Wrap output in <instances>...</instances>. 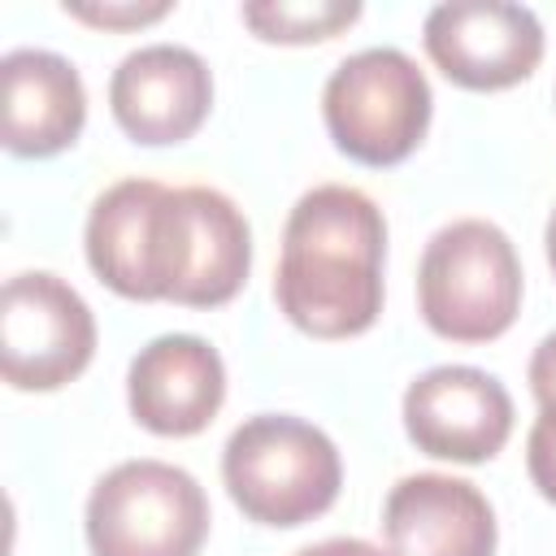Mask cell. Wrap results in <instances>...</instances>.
Wrapping results in <instances>:
<instances>
[{
  "instance_id": "277c9868",
  "label": "cell",
  "mask_w": 556,
  "mask_h": 556,
  "mask_svg": "<svg viewBox=\"0 0 556 556\" xmlns=\"http://www.w3.org/2000/svg\"><path fill=\"white\" fill-rule=\"evenodd\" d=\"M430 83L400 48H361L343 56L321 87V117L339 152L361 165L404 161L430 126Z\"/></svg>"
},
{
  "instance_id": "52a82bcc",
  "label": "cell",
  "mask_w": 556,
  "mask_h": 556,
  "mask_svg": "<svg viewBox=\"0 0 556 556\" xmlns=\"http://www.w3.org/2000/svg\"><path fill=\"white\" fill-rule=\"evenodd\" d=\"M96 317L56 274H13L0 295V369L17 391H56L87 369Z\"/></svg>"
},
{
  "instance_id": "6da1fadb",
  "label": "cell",
  "mask_w": 556,
  "mask_h": 556,
  "mask_svg": "<svg viewBox=\"0 0 556 556\" xmlns=\"http://www.w3.org/2000/svg\"><path fill=\"white\" fill-rule=\"evenodd\" d=\"M387 222L382 208L343 182L304 191L282 230L274 274L278 308L313 339H348L382 313Z\"/></svg>"
},
{
  "instance_id": "9a60e30c",
  "label": "cell",
  "mask_w": 556,
  "mask_h": 556,
  "mask_svg": "<svg viewBox=\"0 0 556 556\" xmlns=\"http://www.w3.org/2000/svg\"><path fill=\"white\" fill-rule=\"evenodd\" d=\"M361 17L356 0H252L243 22L269 43H313L348 30Z\"/></svg>"
},
{
  "instance_id": "2e32d148",
  "label": "cell",
  "mask_w": 556,
  "mask_h": 556,
  "mask_svg": "<svg viewBox=\"0 0 556 556\" xmlns=\"http://www.w3.org/2000/svg\"><path fill=\"white\" fill-rule=\"evenodd\" d=\"M526 469L539 495L556 504V404H539V417L526 434Z\"/></svg>"
},
{
  "instance_id": "30bf717a",
  "label": "cell",
  "mask_w": 556,
  "mask_h": 556,
  "mask_svg": "<svg viewBox=\"0 0 556 556\" xmlns=\"http://www.w3.org/2000/svg\"><path fill=\"white\" fill-rule=\"evenodd\" d=\"M109 104L135 143H182L208 117L213 74L182 43H143L117 61Z\"/></svg>"
},
{
  "instance_id": "4fadbf2b",
  "label": "cell",
  "mask_w": 556,
  "mask_h": 556,
  "mask_svg": "<svg viewBox=\"0 0 556 556\" xmlns=\"http://www.w3.org/2000/svg\"><path fill=\"white\" fill-rule=\"evenodd\" d=\"M4 148L17 156H52L70 148L87 122L78 70L48 48H13L0 61Z\"/></svg>"
},
{
  "instance_id": "8992f818",
  "label": "cell",
  "mask_w": 556,
  "mask_h": 556,
  "mask_svg": "<svg viewBox=\"0 0 556 556\" xmlns=\"http://www.w3.org/2000/svg\"><path fill=\"white\" fill-rule=\"evenodd\" d=\"M182 195L156 178H122L87 213V261L126 300H169L178 274Z\"/></svg>"
},
{
  "instance_id": "5bb4252c",
  "label": "cell",
  "mask_w": 556,
  "mask_h": 556,
  "mask_svg": "<svg viewBox=\"0 0 556 556\" xmlns=\"http://www.w3.org/2000/svg\"><path fill=\"white\" fill-rule=\"evenodd\" d=\"M182 191V235H178V278L169 300L187 308H217L239 295L252 269V230L239 204L213 187Z\"/></svg>"
},
{
  "instance_id": "3957f363",
  "label": "cell",
  "mask_w": 556,
  "mask_h": 556,
  "mask_svg": "<svg viewBox=\"0 0 556 556\" xmlns=\"http://www.w3.org/2000/svg\"><path fill=\"white\" fill-rule=\"evenodd\" d=\"M417 308L452 343L500 339L521 308V261L513 239L482 217L447 222L417 265Z\"/></svg>"
},
{
  "instance_id": "5b68a950",
  "label": "cell",
  "mask_w": 556,
  "mask_h": 556,
  "mask_svg": "<svg viewBox=\"0 0 556 556\" xmlns=\"http://www.w3.org/2000/svg\"><path fill=\"white\" fill-rule=\"evenodd\" d=\"M208 534L200 482L169 460H122L87 495L96 556H195Z\"/></svg>"
},
{
  "instance_id": "7a4b0ae2",
  "label": "cell",
  "mask_w": 556,
  "mask_h": 556,
  "mask_svg": "<svg viewBox=\"0 0 556 556\" xmlns=\"http://www.w3.org/2000/svg\"><path fill=\"white\" fill-rule=\"evenodd\" d=\"M222 478L243 517L261 526H304L339 495L343 465L326 430L291 413H256L226 439Z\"/></svg>"
},
{
  "instance_id": "9c48e42d",
  "label": "cell",
  "mask_w": 556,
  "mask_h": 556,
  "mask_svg": "<svg viewBox=\"0 0 556 556\" xmlns=\"http://www.w3.org/2000/svg\"><path fill=\"white\" fill-rule=\"evenodd\" d=\"M404 430L426 456L478 465L508 443L513 400L486 369L434 365L404 391Z\"/></svg>"
},
{
  "instance_id": "d6986e66",
  "label": "cell",
  "mask_w": 556,
  "mask_h": 556,
  "mask_svg": "<svg viewBox=\"0 0 556 556\" xmlns=\"http://www.w3.org/2000/svg\"><path fill=\"white\" fill-rule=\"evenodd\" d=\"M295 556H391V552H382L365 539H321L313 547H300Z\"/></svg>"
},
{
  "instance_id": "e0dca14e",
  "label": "cell",
  "mask_w": 556,
  "mask_h": 556,
  "mask_svg": "<svg viewBox=\"0 0 556 556\" xmlns=\"http://www.w3.org/2000/svg\"><path fill=\"white\" fill-rule=\"evenodd\" d=\"M65 13L78 17V22H91V26H113V30H130V26H143V22H156L169 13L165 0H122V4H91V0H65Z\"/></svg>"
},
{
  "instance_id": "ac0fdd59",
  "label": "cell",
  "mask_w": 556,
  "mask_h": 556,
  "mask_svg": "<svg viewBox=\"0 0 556 556\" xmlns=\"http://www.w3.org/2000/svg\"><path fill=\"white\" fill-rule=\"evenodd\" d=\"M530 391L539 404H556V330L530 356Z\"/></svg>"
},
{
  "instance_id": "ba28073f",
  "label": "cell",
  "mask_w": 556,
  "mask_h": 556,
  "mask_svg": "<svg viewBox=\"0 0 556 556\" xmlns=\"http://www.w3.org/2000/svg\"><path fill=\"white\" fill-rule=\"evenodd\" d=\"M430 61L469 91H500L534 74L543 61V26L534 9L508 0H447L421 26Z\"/></svg>"
},
{
  "instance_id": "ffe728a7",
  "label": "cell",
  "mask_w": 556,
  "mask_h": 556,
  "mask_svg": "<svg viewBox=\"0 0 556 556\" xmlns=\"http://www.w3.org/2000/svg\"><path fill=\"white\" fill-rule=\"evenodd\" d=\"M543 243H547V265H552V274H556V208H552V217H547V230H543Z\"/></svg>"
},
{
  "instance_id": "8fae6325",
  "label": "cell",
  "mask_w": 556,
  "mask_h": 556,
  "mask_svg": "<svg viewBox=\"0 0 556 556\" xmlns=\"http://www.w3.org/2000/svg\"><path fill=\"white\" fill-rule=\"evenodd\" d=\"M126 400L135 421L152 434H200L226 400V365L200 334H161L135 352Z\"/></svg>"
},
{
  "instance_id": "7c38bea8",
  "label": "cell",
  "mask_w": 556,
  "mask_h": 556,
  "mask_svg": "<svg viewBox=\"0 0 556 556\" xmlns=\"http://www.w3.org/2000/svg\"><path fill=\"white\" fill-rule=\"evenodd\" d=\"M391 556H495V513L486 495L452 473H408L382 504Z\"/></svg>"
}]
</instances>
